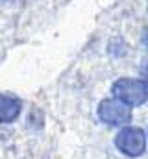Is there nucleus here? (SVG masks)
<instances>
[{
  "label": "nucleus",
  "mask_w": 148,
  "mask_h": 159,
  "mask_svg": "<svg viewBox=\"0 0 148 159\" xmlns=\"http://www.w3.org/2000/svg\"><path fill=\"white\" fill-rule=\"evenodd\" d=\"M113 96L130 107H139L148 98V85L137 78H118L113 83Z\"/></svg>",
  "instance_id": "nucleus-1"
},
{
  "label": "nucleus",
  "mask_w": 148,
  "mask_h": 159,
  "mask_svg": "<svg viewBox=\"0 0 148 159\" xmlns=\"http://www.w3.org/2000/svg\"><path fill=\"white\" fill-rule=\"evenodd\" d=\"M115 146L128 157H139L146 150V135L141 128L126 126L117 133Z\"/></svg>",
  "instance_id": "nucleus-2"
},
{
  "label": "nucleus",
  "mask_w": 148,
  "mask_h": 159,
  "mask_svg": "<svg viewBox=\"0 0 148 159\" xmlns=\"http://www.w3.org/2000/svg\"><path fill=\"white\" fill-rule=\"evenodd\" d=\"M98 117L102 122H106L109 126H122L132 119V111H130V106H126L124 102H120L117 98H108V100L100 102Z\"/></svg>",
  "instance_id": "nucleus-3"
},
{
  "label": "nucleus",
  "mask_w": 148,
  "mask_h": 159,
  "mask_svg": "<svg viewBox=\"0 0 148 159\" xmlns=\"http://www.w3.org/2000/svg\"><path fill=\"white\" fill-rule=\"evenodd\" d=\"M22 104L11 94H0V122H13L19 117Z\"/></svg>",
  "instance_id": "nucleus-4"
},
{
  "label": "nucleus",
  "mask_w": 148,
  "mask_h": 159,
  "mask_svg": "<svg viewBox=\"0 0 148 159\" xmlns=\"http://www.w3.org/2000/svg\"><path fill=\"white\" fill-rule=\"evenodd\" d=\"M143 43H145V46H146V50H148V28L145 30V35H143Z\"/></svg>",
  "instance_id": "nucleus-5"
},
{
  "label": "nucleus",
  "mask_w": 148,
  "mask_h": 159,
  "mask_svg": "<svg viewBox=\"0 0 148 159\" xmlns=\"http://www.w3.org/2000/svg\"><path fill=\"white\" fill-rule=\"evenodd\" d=\"M146 85H148V70H146Z\"/></svg>",
  "instance_id": "nucleus-6"
}]
</instances>
